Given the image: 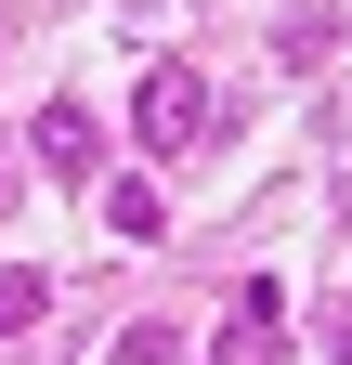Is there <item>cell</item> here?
Returning <instances> with one entry per match:
<instances>
[{"label": "cell", "mask_w": 352, "mask_h": 365, "mask_svg": "<svg viewBox=\"0 0 352 365\" xmlns=\"http://www.w3.org/2000/svg\"><path fill=\"white\" fill-rule=\"evenodd\" d=\"M0 222H14V170H0Z\"/></svg>", "instance_id": "52a82bcc"}, {"label": "cell", "mask_w": 352, "mask_h": 365, "mask_svg": "<svg viewBox=\"0 0 352 365\" xmlns=\"http://www.w3.org/2000/svg\"><path fill=\"white\" fill-rule=\"evenodd\" d=\"M39 313H53V274H26V261H0V339H26Z\"/></svg>", "instance_id": "277c9868"}, {"label": "cell", "mask_w": 352, "mask_h": 365, "mask_svg": "<svg viewBox=\"0 0 352 365\" xmlns=\"http://www.w3.org/2000/svg\"><path fill=\"white\" fill-rule=\"evenodd\" d=\"M130 130H144L157 157H183L196 130H209V91H196V66H144V91H130Z\"/></svg>", "instance_id": "6da1fadb"}, {"label": "cell", "mask_w": 352, "mask_h": 365, "mask_svg": "<svg viewBox=\"0 0 352 365\" xmlns=\"http://www.w3.org/2000/svg\"><path fill=\"white\" fill-rule=\"evenodd\" d=\"M26 157H39V170H66V182H92V170H105V118L78 105V91H53V105L26 118Z\"/></svg>", "instance_id": "3957f363"}, {"label": "cell", "mask_w": 352, "mask_h": 365, "mask_svg": "<svg viewBox=\"0 0 352 365\" xmlns=\"http://www.w3.org/2000/svg\"><path fill=\"white\" fill-rule=\"evenodd\" d=\"M105 222H118V235H157L170 196H157V182H105Z\"/></svg>", "instance_id": "5b68a950"}, {"label": "cell", "mask_w": 352, "mask_h": 365, "mask_svg": "<svg viewBox=\"0 0 352 365\" xmlns=\"http://www.w3.org/2000/svg\"><path fill=\"white\" fill-rule=\"evenodd\" d=\"M326 352H339V365H352V300H339V313H326Z\"/></svg>", "instance_id": "8992f818"}, {"label": "cell", "mask_w": 352, "mask_h": 365, "mask_svg": "<svg viewBox=\"0 0 352 365\" xmlns=\"http://www.w3.org/2000/svg\"><path fill=\"white\" fill-rule=\"evenodd\" d=\"M209 365H287V287L274 274H248L235 313H222V339H209Z\"/></svg>", "instance_id": "7a4b0ae2"}]
</instances>
